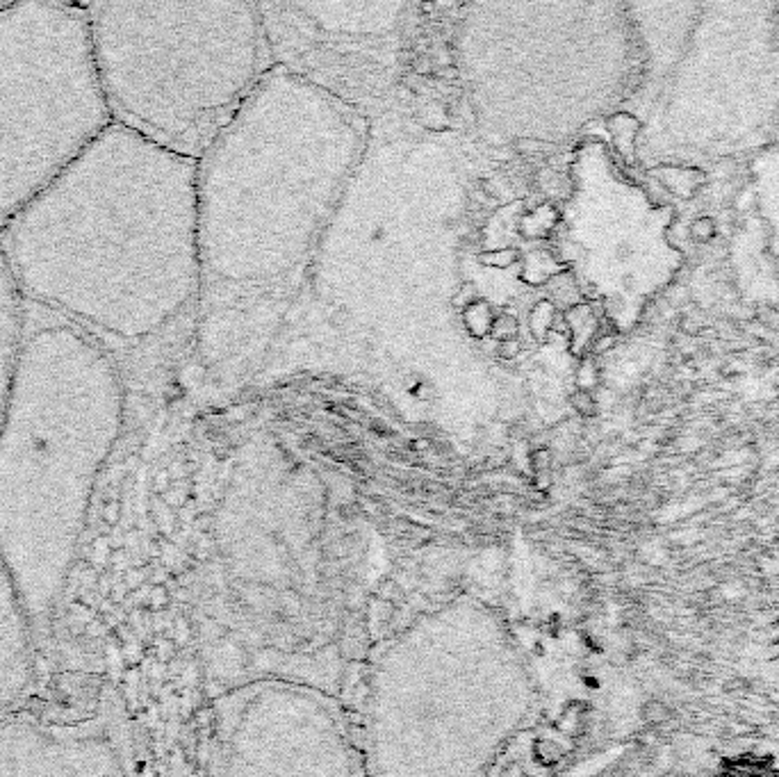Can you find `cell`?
<instances>
[{"label":"cell","instance_id":"obj_19","mask_svg":"<svg viewBox=\"0 0 779 777\" xmlns=\"http://www.w3.org/2000/svg\"><path fill=\"white\" fill-rule=\"evenodd\" d=\"M520 353V340H504L497 342V356L502 360H513Z\"/></svg>","mask_w":779,"mask_h":777},{"label":"cell","instance_id":"obj_4","mask_svg":"<svg viewBox=\"0 0 779 777\" xmlns=\"http://www.w3.org/2000/svg\"><path fill=\"white\" fill-rule=\"evenodd\" d=\"M531 659L472 593L426 604L358 666L365 777H488L535 709Z\"/></svg>","mask_w":779,"mask_h":777},{"label":"cell","instance_id":"obj_6","mask_svg":"<svg viewBox=\"0 0 779 777\" xmlns=\"http://www.w3.org/2000/svg\"><path fill=\"white\" fill-rule=\"evenodd\" d=\"M112 123L82 5H0V233Z\"/></svg>","mask_w":779,"mask_h":777},{"label":"cell","instance_id":"obj_10","mask_svg":"<svg viewBox=\"0 0 779 777\" xmlns=\"http://www.w3.org/2000/svg\"><path fill=\"white\" fill-rule=\"evenodd\" d=\"M26 312L28 301L0 247V420L17 376L23 335H26Z\"/></svg>","mask_w":779,"mask_h":777},{"label":"cell","instance_id":"obj_2","mask_svg":"<svg viewBox=\"0 0 779 777\" xmlns=\"http://www.w3.org/2000/svg\"><path fill=\"white\" fill-rule=\"evenodd\" d=\"M194 167L121 123L0 233L23 296L100 342L139 340L174 317L196 267Z\"/></svg>","mask_w":779,"mask_h":777},{"label":"cell","instance_id":"obj_14","mask_svg":"<svg viewBox=\"0 0 779 777\" xmlns=\"http://www.w3.org/2000/svg\"><path fill=\"white\" fill-rule=\"evenodd\" d=\"M517 331H520V321L515 315H511V312H500V315L493 317V321H490V333H493L497 342L517 340Z\"/></svg>","mask_w":779,"mask_h":777},{"label":"cell","instance_id":"obj_20","mask_svg":"<svg viewBox=\"0 0 779 777\" xmlns=\"http://www.w3.org/2000/svg\"><path fill=\"white\" fill-rule=\"evenodd\" d=\"M431 57H426V55H419V57L415 60V71L417 73H431Z\"/></svg>","mask_w":779,"mask_h":777},{"label":"cell","instance_id":"obj_7","mask_svg":"<svg viewBox=\"0 0 779 777\" xmlns=\"http://www.w3.org/2000/svg\"><path fill=\"white\" fill-rule=\"evenodd\" d=\"M205 777H365V771L340 697L258 681L214 697Z\"/></svg>","mask_w":779,"mask_h":777},{"label":"cell","instance_id":"obj_5","mask_svg":"<svg viewBox=\"0 0 779 777\" xmlns=\"http://www.w3.org/2000/svg\"><path fill=\"white\" fill-rule=\"evenodd\" d=\"M650 91L648 146L670 164L763 146L779 121L777 3H695L666 64L638 78Z\"/></svg>","mask_w":779,"mask_h":777},{"label":"cell","instance_id":"obj_9","mask_svg":"<svg viewBox=\"0 0 779 777\" xmlns=\"http://www.w3.org/2000/svg\"><path fill=\"white\" fill-rule=\"evenodd\" d=\"M39 638L5 559L0 556V718L17 711L37 679Z\"/></svg>","mask_w":779,"mask_h":777},{"label":"cell","instance_id":"obj_21","mask_svg":"<svg viewBox=\"0 0 779 777\" xmlns=\"http://www.w3.org/2000/svg\"><path fill=\"white\" fill-rule=\"evenodd\" d=\"M517 151H520V153H524V155H529V153H535V151H538V141H531V139H520V141H517Z\"/></svg>","mask_w":779,"mask_h":777},{"label":"cell","instance_id":"obj_13","mask_svg":"<svg viewBox=\"0 0 779 777\" xmlns=\"http://www.w3.org/2000/svg\"><path fill=\"white\" fill-rule=\"evenodd\" d=\"M613 135L618 146L625 153H631L636 148V139L641 135V121L636 119L634 114H615L613 116Z\"/></svg>","mask_w":779,"mask_h":777},{"label":"cell","instance_id":"obj_12","mask_svg":"<svg viewBox=\"0 0 779 777\" xmlns=\"http://www.w3.org/2000/svg\"><path fill=\"white\" fill-rule=\"evenodd\" d=\"M652 178H657V183L663 187L666 192H670L675 199L679 201H690L702 187L708 183V174L704 167H693V164H670V162H659L650 169Z\"/></svg>","mask_w":779,"mask_h":777},{"label":"cell","instance_id":"obj_1","mask_svg":"<svg viewBox=\"0 0 779 777\" xmlns=\"http://www.w3.org/2000/svg\"><path fill=\"white\" fill-rule=\"evenodd\" d=\"M367 575L349 506L310 490L226 499L196 586L199 650L214 697L285 681L342 700L367 652Z\"/></svg>","mask_w":779,"mask_h":777},{"label":"cell","instance_id":"obj_24","mask_svg":"<svg viewBox=\"0 0 779 777\" xmlns=\"http://www.w3.org/2000/svg\"><path fill=\"white\" fill-rule=\"evenodd\" d=\"M0 5H3V3H0Z\"/></svg>","mask_w":779,"mask_h":777},{"label":"cell","instance_id":"obj_15","mask_svg":"<svg viewBox=\"0 0 779 777\" xmlns=\"http://www.w3.org/2000/svg\"><path fill=\"white\" fill-rule=\"evenodd\" d=\"M715 233H718V226L711 217H697L695 222L690 224L688 229V235L693 242H697V244H704V242H711L715 238Z\"/></svg>","mask_w":779,"mask_h":777},{"label":"cell","instance_id":"obj_23","mask_svg":"<svg viewBox=\"0 0 779 777\" xmlns=\"http://www.w3.org/2000/svg\"><path fill=\"white\" fill-rule=\"evenodd\" d=\"M533 463H538V465H544V463H547V452H538L535 454V458H533Z\"/></svg>","mask_w":779,"mask_h":777},{"label":"cell","instance_id":"obj_16","mask_svg":"<svg viewBox=\"0 0 779 777\" xmlns=\"http://www.w3.org/2000/svg\"><path fill=\"white\" fill-rule=\"evenodd\" d=\"M481 301V294H479V287H477V283H472V280H467V283H463L461 287H458V292L454 294V299H451V305H454V308H458V310H470L472 305H477Z\"/></svg>","mask_w":779,"mask_h":777},{"label":"cell","instance_id":"obj_22","mask_svg":"<svg viewBox=\"0 0 779 777\" xmlns=\"http://www.w3.org/2000/svg\"><path fill=\"white\" fill-rule=\"evenodd\" d=\"M508 434H511V438H515V436H517V438H524V436H526V427H524V424H522V422L511 424V431H508Z\"/></svg>","mask_w":779,"mask_h":777},{"label":"cell","instance_id":"obj_17","mask_svg":"<svg viewBox=\"0 0 779 777\" xmlns=\"http://www.w3.org/2000/svg\"><path fill=\"white\" fill-rule=\"evenodd\" d=\"M570 404H572V408L576 411V415H581V418H595L597 402H595V397L590 395V390H581L579 388L576 392H572Z\"/></svg>","mask_w":779,"mask_h":777},{"label":"cell","instance_id":"obj_18","mask_svg":"<svg viewBox=\"0 0 779 777\" xmlns=\"http://www.w3.org/2000/svg\"><path fill=\"white\" fill-rule=\"evenodd\" d=\"M479 260H481V265H486V267H500V269H506V267H511V265L517 262V251L515 249L493 251V253H483Z\"/></svg>","mask_w":779,"mask_h":777},{"label":"cell","instance_id":"obj_8","mask_svg":"<svg viewBox=\"0 0 779 777\" xmlns=\"http://www.w3.org/2000/svg\"><path fill=\"white\" fill-rule=\"evenodd\" d=\"M0 777H144L110 695L91 713L39 718L7 713L0 718Z\"/></svg>","mask_w":779,"mask_h":777},{"label":"cell","instance_id":"obj_3","mask_svg":"<svg viewBox=\"0 0 779 777\" xmlns=\"http://www.w3.org/2000/svg\"><path fill=\"white\" fill-rule=\"evenodd\" d=\"M121 422L123 386L107 344L28 301L17 376L0 420V556L39 643L51 634L75 568Z\"/></svg>","mask_w":779,"mask_h":777},{"label":"cell","instance_id":"obj_11","mask_svg":"<svg viewBox=\"0 0 779 777\" xmlns=\"http://www.w3.org/2000/svg\"><path fill=\"white\" fill-rule=\"evenodd\" d=\"M752 180L759 212L768 226L770 251L779 258V141L761 148L754 158Z\"/></svg>","mask_w":779,"mask_h":777}]
</instances>
